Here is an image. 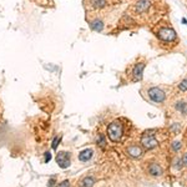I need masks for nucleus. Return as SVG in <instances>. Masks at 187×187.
I'll use <instances>...</instances> for the list:
<instances>
[{"label":"nucleus","mask_w":187,"mask_h":187,"mask_svg":"<svg viewBox=\"0 0 187 187\" xmlns=\"http://www.w3.org/2000/svg\"><path fill=\"white\" fill-rule=\"evenodd\" d=\"M124 135V126L119 121H114L107 127V137L112 142H119Z\"/></svg>","instance_id":"nucleus-1"},{"label":"nucleus","mask_w":187,"mask_h":187,"mask_svg":"<svg viewBox=\"0 0 187 187\" xmlns=\"http://www.w3.org/2000/svg\"><path fill=\"white\" fill-rule=\"evenodd\" d=\"M156 36L158 38V40H161V41H163V43H173V41L177 39L176 31H175L172 28H168V26L160 28V29L156 31Z\"/></svg>","instance_id":"nucleus-2"},{"label":"nucleus","mask_w":187,"mask_h":187,"mask_svg":"<svg viewBox=\"0 0 187 187\" xmlns=\"http://www.w3.org/2000/svg\"><path fill=\"white\" fill-rule=\"evenodd\" d=\"M147 95H148L150 100L153 101V103H156V104H162L166 100V92L162 89L157 87V86L150 87L147 90Z\"/></svg>","instance_id":"nucleus-3"},{"label":"nucleus","mask_w":187,"mask_h":187,"mask_svg":"<svg viewBox=\"0 0 187 187\" xmlns=\"http://www.w3.org/2000/svg\"><path fill=\"white\" fill-rule=\"evenodd\" d=\"M157 145H158V141L156 140V137H155V135L152 134V131H151V132L146 131V132L142 135V137H141V146H142L144 148H146V150H152V148L157 147Z\"/></svg>","instance_id":"nucleus-4"},{"label":"nucleus","mask_w":187,"mask_h":187,"mask_svg":"<svg viewBox=\"0 0 187 187\" xmlns=\"http://www.w3.org/2000/svg\"><path fill=\"white\" fill-rule=\"evenodd\" d=\"M56 162L61 168H67L71 163L70 161V153L66 151H60L56 156Z\"/></svg>","instance_id":"nucleus-5"},{"label":"nucleus","mask_w":187,"mask_h":187,"mask_svg":"<svg viewBox=\"0 0 187 187\" xmlns=\"http://www.w3.org/2000/svg\"><path fill=\"white\" fill-rule=\"evenodd\" d=\"M145 66H146L145 62H137V64H135V66H134V69H132V80H134V81H140V80H142Z\"/></svg>","instance_id":"nucleus-6"},{"label":"nucleus","mask_w":187,"mask_h":187,"mask_svg":"<svg viewBox=\"0 0 187 187\" xmlns=\"http://www.w3.org/2000/svg\"><path fill=\"white\" fill-rule=\"evenodd\" d=\"M151 8V0H139L135 4V13L136 14H144Z\"/></svg>","instance_id":"nucleus-7"},{"label":"nucleus","mask_w":187,"mask_h":187,"mask_svg":"<svg viewBox=\"0 0 187 187\" xmlns=\"http://www.w3.org/2000/svg\"><path fill=\"white\" fill-rule=\"evenodd\" d=\"M126 151H127V155L131 156L132 158H139V157H141L142 153H144V148L140 147V146H137V145H132V146L127 147Z\"/></svg>","instance_id":"nucleus-8"},{"label":"nucleus","mask_w":187,"mask_h":187,"mask_svg":"<svg viewBox=\"0 0 187 187\" xmlns=\"http://www.w3.org/2000/svg\"><path fill=\"white\" fill-rule=\"evenodd\" d=\"M147 171H148V173H150L151 176H155V177H158V176H161V175L163 173L162 167H161L158 163H155V162L148 166Z\"/></svg>","instance_id":"nucleus-9"},{"label":"nucleus","mask_w":187,"mask_h":187,"mask_svg":"<svg viewBox=\"0 0 187 187\" xmlns=\"http://www.w3.org/2000/svg\"><path fill=\"white\" fill-rule=\"evenodd\" d=\"M92 155H94V151H92L91 148H85V150L80 151V153H79V160H80L81 162H87V161H90V158L92 157Z\"/></svg>","instance_id":"nucleus-10"},{"label":"nucleus","mask_w":187,"mask_h":187,"mask_svg":"<svg viewBox=\"0 0 187 187\" xmlns=\"http://www.w3.org/2000/svg\"><path fill=\"white\" fill-rule=\"evenodd\" d=\"M90 28H91L92 30L100 33V31H103V29H104V21L100 20V19H95L94 21L90 23Z\"/></svg>","instance_id":"nucleus-11"},{"label":"nucleus","mask_w":187,"mask_h":187,"mask_svg":"<svg viewBox=\"0 0 187 187\" xmlns=\"http://www.w3.org/2000/svg\"><path fill=\"white\" fill-rule=\"evenodd\" d=\"M94 183H95V180L94 177H84L81 181H80V187H94Z\"/></svg>","instance_id":"nucleus-12"},{"label":"nucleus","mask_w":187,"mask_h":187,"mask_svg":"<svg viewBox=\"0 0 187 187\" xmlns=\"http://www.w3.org/2000/svg\"><path fill=\"white\" fill-rule=\"evenodd\" d=\"M91 5L95 9H103L107 5V0H91Z\"/></svg>","instance_id":"nucleus-13"},{"label":"nucleus","mask_w":187,"mask_h":187,"mask_svg":"<svg viewBox=\"0 0 187 187\" xmlns=\"http://www.w3.org/2000/svg\"><path fill=\"white\" fill-rule=\"evenodd\" d=\"M175 107H176V110H177V111H180L181 114H183V115H187V103L178 101V103H176Z\"/></svg>","instance_id":"nucleus-14"},{"label":"nucleus","mask_w":187,"mask_h":187,"mask_svg":"<svg viewBox=\"0 0 187 187\" xmlns=\"http://www.w3.org/2000/svg\"><path fill=\"white\" fill-rule=\"evenodd\" d=\"M173 167H175L176 170H181V168L183 167L182 160H181L180 157H176V158H175V161H173Z\"/></svg>","instance_id":"nucleus-15"},{"label":"nucleus","mask_w":187,"mask_h":187,"mask_svg":"<svg viewBox=\"0 0 187 187\" xmlns=\"http://www.w3.org/2000/svg\"><path fill=\"white\" fill-rule=\"evenodd\" d=\"M178 90H180V91H182V92L187 91V77H186V79H183V80L178 84Z\"/></svg>","instance_id":"nucleus-16"},{"label":"nucleus","mask_w":187,"mask_h":187,"mask_svg":"<svg viewBox=\"0 0 187 187\" xmlns=\"http://www.w3.org/2000/svg\"><path fill=\"white\" fill-rule=\"evenodd\" d=\"M181 147H182V145H181L180 141H175V142L172 144V150H173L175 152H178V151L181 150Z\"/></svg>","instance_id":"nucleus-17"},{"label":"nucleus","mask_w":187,"mask_h":187,"mask_svg":"<svg viewBox=\"0 0 187 187\" xmlns=\"http://www.w3.org/2000/svg\"><path fill=\"white\" fill-rule=\"evenodd\" d=\"M57 187H70V182H69L67 180H65V181H62L61 183H59Z\"/></svg>","instance_id":"nucleus-18"},{"label":"nucleus","mask_w":187,"mask_h":187,"mask_svg":"<svg viewBox=\"0 0 187 187\" xmlns=\"http://www.w3.org/2000/svg\"><path fill=\"white\" fill-rule=\"evenodd\" d=\"M59 141H60V137H55V139H54V141H52V148H54V150L57 147Z\"/></svg>","instance_id":"nucleus-19"},{"label":"nucleus","mask_w":187,"mask_h":187,"mask_svg":"<svg viewBox=\"0 0 187 187\" xmlns=\"http://www.w3.org/2000/svg\"><path fill=\"white\" fill-rule=\"evenodd\" d=\"M182 163H183V166L185 167H187V152L186 153H183V156H182Z\"/></svg>","instance_id":"nucleus-20"},{"label":"nucleus","mask_w":187,"mask_h":187,"mask_svg":"<svg viewBox=\"0 0 187 187\" xmlns=\"http://www.w3.org/2000/svg\"><path fill=\"white\" fill-rule=\"evenodd\" d=\"M51 160V153L50 152H45V162H49Z\"/></svg>","instance_id":"nucleus-21"},{"label":"nucleus","mask_w":187,"mask_h":187,"mask_svg":"<svg viewBox=\"0 0 187 187\" xmlns=\"http://www.w3.org/2000/svg\"><path fill=\"white\" fill-rule=\"evenodd\" d=\"M182 24L187 25V19H186V18H182Z\"/></svg>","instance_id":"nucleus-22"}]
</instances>
